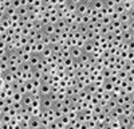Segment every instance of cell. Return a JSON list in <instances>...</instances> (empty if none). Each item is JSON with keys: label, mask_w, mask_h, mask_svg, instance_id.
<instances>
[{"label": "cell", "mask_w": 134, "mask_h": 129, "mask_svg": "<svg viewBox=\"0 0 134 129\" xmlns=\"http://www.w3.org/2000/svg\"><path fill=\"white\" fill-rule=\"evenodd\" d=\"M60 121H62L64 125H69V124H70V118L67 117V116H62V117H60Z\"/></svg>", "instance_id": "obj_19"}, {"label": "cell", "mask_w": 134, "mask_h": 129, "mask_svg": "<svg viewBox=\"0 0 134 129\" xmlns=\"http://www.w3.org/2000/svg\"><path fill=\"white\" fill-rule=\"evenodd\" d=\"M51 54H52V51H51L50 46H48V47H44L43 52L40 54V58H42V59H46V58H50V57H51Z\"/></svg>", "instance_id": "obj_11"}, {"label": "cell", "mask_w": 134, "mask_h": 129, "mask_svg": "<svg viewBox=\"0 0 134 129\" xmlns=\"http://www.w3.org/2000/svg\"><path fill=\"white\" fill-rule=\"evenodd\" d=\"M40 59H42V58H40L39 54H35V52H34V54H31V57H30V62H28V63L31 64L32 69H34V67H35L36 64L40 62Z\"/></svg>", "instance_id": "obj_4"}, {"label": "cell", "mask_w": 134, "mask_h": 129, "mask_svg": "<svg viewBox=\"0 0 134 129\" xmlns=\"http://www.w3.org/2000/svg\"><path fill=\"white\" fill-rule=\"evenodd\" d=\"M44 47H46V46H44L42 42L36 43V45H35V54H39V55H40V54L43 52V50H44Z\"/></svg>", "instance_id": "obj_13"}, {"label": "cell", "mask_w": 134, "mask_h": 129, "mask_svg": "<svg viewBox=\"0 0 134 129\" xmlns=\"http://www.w3.org/2000/svg\"><path fill=\"white\" fill-rule=\"evenodd\" d=\"M66 129H75V126L71 125V124H69V125H66Z\"/></svg>", "instance_id": "obj_25"}, {"label": "cell", "mask_w": 134, "mask_h": 129, "mask_svg": "<svg viewBox=\"0 0 134 129\" xmlns=\"http://www.w3.org/2000/svg\"><path fill=\"white\" fill-rule=\"evenodd\" d=\"M2 124H3V121H2V118H0V126H2Z\"/></svg>", "instance_id": "obj_29"}, {"label": "cell", "mask_w": 134, "mask_h": 129, "mask_svg": "<svg viewBox=\"0 0 134 129\" xmlns=\"http://www.w3.org/2000/svg\"><path fill=\"white\" fill-rule=\"evenodd\" d=\"M102 88H103V90L106 92V93H111V92H113V88H114V85L113 83H111L110 81H105L103 83H102Z\"/></svg>", "instance_id": "obj_9"}, {"label": "cell", "mask_w": 134, "mask_h": 129, "mask_svg": "<svg viewBox=\"0 0 134 129\" xmlns=\"http://www.w3.org/2000/svg\"><path fill=\"white\" fill-rule=\"evenodd\" d=\"M4 102H5V105H8V106H11L14 104V100H12V97H7V98L4 100Z\"/></svg>", "instance_id": "obj_24"}, {"label": "cell", "mask_w": 134, "mask_h": 129, "mask_svg": "<svg viewBox=\"0 0 134 129\" xmlns=\"http://www.w3.org/2000/svg\"><path fill=\"white\" fill-rule=\"evenodd\" d=\"M54 30H55V26H52V24H47V26H44L43 27V34L44 35H48V36H51L52 34H54Z\"/></svg>", "instance_id": "obj_8"}, {"label": "cell", "mask_w": 134, "mask_h": 129, "mask_svg": "<svg viewBox=\"0 0 134 129\" xmlns=\"http://www.w3.org/2000/svg\"><path fill=\"white\" fill-rule=\"evenodd\" d=\"M106 106L109 108L110 110H113V109H115V108H117L118 105H117V102H115V100H114V98H111L110 101H107V105H106Z\"/></svg>", "instance_id": "obj_15"}, {"label": "cell", "mask_w": 134, "mask_h": 129, "mask_svg": "<svg viewBox=\"0 0 134 129\" xmlns=\"http://www.w3.org/2000/svg\"><path fill=\"white\" fill-rule=\"evenodd\" d=\"M21 97H23V95H21V94L16 90V92H14V94H12V100H14V102H21Z\"/></svg>", "instance_id": "obj_14"}, {"label": "cell", "mask_w": 134, "mask_h": 129, "mask_svg": "<svg viewBox=\"0 0 134 129\" xmlns=\"http://www.w3.org/2000/svg\"><path fill=\"white\" fill-rule=\"evenodd\" d=\"M0 118H2V121H3L4 124H9V122H11V118H12V117H11L9 114H3Z\"/></svg>", "instance_id": "obj_17"}, {"label": "cell", "mask_w": 134, "mask_h": 129, "mask_svg": "<svg viewBox=\"0 0 134 129\" xmlns=\"http://www.w3.org/2000/svg\"><path fill=\"white\" fill-rule=\"evenodd\" d=\"M125 92H126V94H133V85H127L126 88H125Z\"/></svg>", "instance_id": "obj_23"}, {"label": "cell", "mask_w": 134, "mask_h": 129, "mask_svg": "<svg viewBox=\"0 0 134 129\" xmlns=\"http://www.w3.org/2000/svg\"><path fill=\"white\" fill-rule=\"evenodd\" d=\"M113 110H115V112L118 113V116H119V117H121L122 114H124V108H122V106H117L115 109H113Z\"/></svg>", "instance_id": "obj_22"}, {"label": "cell", "mask_w": 134, "mask_h": 129, "mask_svg": "<svg viewBox=\"0 0 134 129\" xmlns=\"http://www.w3.org/2000/svg\"><path fill=\"white\" fill-rule=\"evenodd\" d=\"M26 129H31V128H26Z\"/></svg>", "instance_id": "obj_30"}, {"label": "cell", "mask_w": 134, "mask_h": 129, "mask_svg": "<svg viewBox=\"0 0 134 129\" xmlns=\"http://www.w3.org/2000/svg\"><path fill=\"white\" fill-rule=\"evenodd\" d=\"M3 116V112H2V108H0V117H2Z\"/></svg>", "instance_id": "obj_28"}, {"label": "cell", "mask_w": 134, "mask_h": 129, "mask_svg": "<svg viewBox=\"0 0 134 129\" xmlns=\"http://www.w3.org/2000/svg\"><path fill=\"white\" fill-rule=\"evenodd\" d=\"M31 106L32 108H40V100H32Z\"/></svg>", "instance_id": "obj_21"}, {"label": "cell", "mask_w": 134, "mask_h": 129, "mask_svg": "<svg viewBox=\"0 0 134 129\" xmlns=\"http://www.w3.org/2000/svg\"><path fill=\"white\" fill-rule=\"evenodd\" d=\"M40 129H50L48 126H40Z\"/></svg>", "instance_id": "obj_27"}, {"label": "cell", "mask_w": 134, "mask_h": 129, "mask_svg": "<svg viewBox=\"0 0 134 129\" xmlns=\"http://www.w3.org/2000/svg\"><path fill=\"white\" fill-rule=\"evenodd\" d=\"M3 81H4L5 83H14V82L16 81V78H15V75H14L12 73L5 71V73H3Z\"/></svg>", "instance_id": "obj_3"}, {"label": "cell", "mask_w": 134, "mask_h": 129, "mask_svg": "<svg viewBox=\"0 0 134 129\" xmlns=\"http://www.w3.org/2000/svg\"><path fill=\"white\" fill-rule=\"evenodd\" d=\"M93 50H94V47H93V45H91V42H86L85 46L82 47V51L86 52V54H91Z\"/></svg>", "instance_id": "obj_10"}, {"label": "cell", "mask_w": 134, "mask_h": 129, "mask_svg": "<svg viewBox=\"0 0 134 129\" xmlns=\"http://www.w3.org/2000/svg\"><path fill=\"white\" fill-rule=\"evenodd\" d=\"M85 90L88 93V94H91V95H94L95 93H97V86L94 85V83H90L88 86H86L85 88Z\"/></svg>", "instance_id": "obj_12"}, {"label": "cell", "mask_w": 134, "mask_h": 129, "mask_svg": "<svg viewBox=\"0 0 134 129\" xmlns=\"http://www.w3.org/2000/svg\"><path fill=\"white\" fill-rule=\"evenodd\" d=\"M87 4H88V2H81L79 4H78L76 6V15L85 16L86 11H87Z\"/></svg>", "instance_id": "obj_1"}, {"label": "cell", "mask_w": 134, "mask_h": 129, "mask_svg": "<svg viewBox=\"0 0 134 129\" xmlns=\"http://www.w3.org/2000/svg\"><path fill=\"white\" fill-rule=\"evenodd\" d=\"M39 92H40L42 95H48L51 93V86L47 85V83H42L40 88H39Z\"/></svg>", "instance_id": "obj_6"}, {"label": "cell", "mask_w": 134, "mask_h": 129, "mask_svg": "<svg viewBox=\"0 0 134 129\" xmlns=\"http://www.w3.org/2000/svg\"><path fill=\"white\" fill-rule=\"evenodd\" d=\"M122 6H124L125 11H130V9H133V2H131V0H129V2H122Z\"/></svg>", "instance_id": "obj_16"}, {"label": "cell", "mask_w": 134, "mask_h": 129, "mask_svg": "<svg viewBox=\"0 0 134 129\" xmlns=\"http://www.w3.org/2000/svg\"><path fill=\"white\" fill-rule=\"evenodd\" d=\"M32 100H34V97L30 93H27V94H24L23 97H21V105H23V106H30Z\"/></svg>", "instance_id": "obj_5"}, {"label": "cell", "mask_w": 134, "mask_h": 129, "mask_svg": "<svg viewBox=\"0 0 134 129\" xmlns=\"http://www.w3.org/2000/svg\"><path fill=\"white\" fill-rule=\"evenodd\" d=\"M5 105V102H4V100H0V108H3Z\"/></svg>", "instance_id": "obj_26"}, {"label": "cell", "mask_w": 134, "mask_h": 129, "mask_svg": "<svg viewBox=\"0 0 134 129\" xmlns=\"http://www.w3.org/2000/svg\"><path fill=\"white\" fill-rule=\"evenodd\" d=\"M21 106H23V105H21V102H14L12 105H11V108H12V109H15L16 112L20 110V108H21Z\"/></svg>", "instance_id": "obj_18"}, {"label": "cell", "mask_w": 134, "mask_h": 129, "mask_svg": "<svg viewBox=\"0 0 134 129\" xmlns=\"http://www.w3.org/2000/svg\"><path fill=\"white\" fill-rule=\"evenodd\" d=\"M21 7V2H18V0H15V2H12V8H15L16 11Z\"/></svg>", "instance_id": "obj_20"}, {"label": "cell", "mask_w": 134, "mask_h": 129, "mask_svg": "<svg viewBox=\"0 0 134 129\" xmlns=\"http://www.w3.org/2000/svg\"><path fill=\"white\" fill-rule=\"evenodd\" d=\"M82 55V50L78 49V47H71L70 49V57L74 59V61H78Z\"/></svg>", "instance_id": "obj_2"}, {"label": "cell", "mask_w": 134, "mask_h": 129, "mask_svg": "<svg viewBox=\"0 0 134 129\" xmlns=\"http://www.w3.org/2000/svg\"><path fill=\"white\" fill-rule=\"evenodd\" d=\"M40 120L36 117H32L31 120H30V128L31 129H40Z\"/></svg>", "instance_id": "obj_7"}]
</instances>
